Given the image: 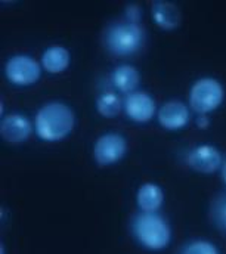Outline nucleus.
I'll return each mask as SVG.
<instances>
[{"instance_id": "nucleus-1", "label": "nucleus", "mask_w": 226, "mask_h": 254, "mask_svg": "<svg viewBox=\"0 0 226 254\" xmlns=\"http://www.w3.org/2000/svg\"><path fill=\"white\" fill-rule=\"evenodd\" d=\"M36 136L48 143L67 139L75 127L74 110L61 101H52L39 108L34 117Z\"/></svg>"}, {"instance_id": "nucleus-2", "label": "nucleus", "mask_w": 226, "mask_h": 254, "mask_svg": "<svg viewBox=\"0 0 226 254\" xmlns=\"http://www.w3.org/2000/svg\"><path fill=\"white\" fill-rule=\"evenodd\" d=\"M132 232L141 247L148 252H163L171 243V226L158 213H138L132 220Z\"/></svg>"}, {"instance_id": "nucleus-3", "label": "nucleus", "mask_w": 226, "mask_h": 254, "mask_svg": "<svg viewBox=\"0 0 226 254\" xmlns=\"http://www.w3.org/2000/svg\"><path fill=\"white\" fill-rule=\"evenodd\" d=\"M225 86L215 77L197 78L189 87L188 105L197 116H210L225 102Z\"/></svg>"}, {"instance_id": "nucleus-4", "label": "nucleus", "mask_w": 226, "mask_h": 254, "mask_svg": "<svg viewBox=\"0 0 226 254\" xmlns=\"http://www.w3.org/2000/svg\"><path fill=\"white\" fill-rule=\"evenodd\" d=\"M105 48L115 57H130L138 54L145 43V31L141 24L120 22L114 24L104 37Z\"/></svg>"}, {"instance_id": "nucleus-5", "label": "nucleus", "mask_w": 226, "mask_h": 254, "mask_svg": "<svg viewBox=\"0 0 226 254\" xmlns=\"http://www.w3.org/2000/svg\"><path fill=\"white\" fill-rule=\"evenodd\" d=\"M42 64L25 54H16L4 64L6 80L18 87H28L36 84L42 77Z\"/></svg>"}, {"instance_id": "nucleus-6", "label": "nucleus", "mask_w": 226, "mask_h": 254, "mask_svg": "<svg viewBox=\"0 0 226 254\" xmlns=\"http://www.w3.org/2000/svg\"><path fill=\"white\" fill-rule=\"evenodd\" d=\"M127 139L117 131H107L101 134L93 143V160L101 167L118 164L127 154Z\"/></svg>"}, {"instance_id": "nucleus-7", "label": "nucleus", "mask_w": 226, "mask_h": 254, "mask_svg": "<svg viewBox=\"0 0 226 254\" xmlns=\"http://www.w3.org/2000/svg\"><path fill=\"white\" fill-rule=\"evenodd\" d=\"M225 157L213 143H200L192 146L186 154V164L200 175H215L221 172Z\"/></svg>"}, {"instance_id": "nucleus-8", "label": "nucleus", "mask_w": 226, "mask_h": 254, "mask_svg": "<svg viewBox=\"0 0 226 254\" xmlns=\"http://www.w3.org/2000/svg\"><path fill=\"white\" fill-rule=\"evenodd\" d=\"M157 102L152 95L144 90H136L126 95L123 113L126 117L136 125H147L157 116Z\"/></svg>"}, {"instance_id": "nucleus-9", "label": "nucleus", "mask_w": 226, "mask_h": 254, "mask_svg": "<svg viewBox=\"0 0 226 254\" xmlns=\"http://www.w3.org/2000/svg\"><path fill=\"white\" fill-rule=\"evenodd\" d=\"M158 125L169 130V131H179L189 125L191 122V108L183 101L170 99L164 102L157 111Z\"/></svg>"}, {"instance_id": "nucleus-10", "label": "nucleus", "mask_w": 226, "mask_h": 254, "mask_svg": "<svg viewBox=\"0 0 226 254\" xmlns=\"http://www.w3.org/2000/svg\"><path fill=\"white\" fill-rule=\"evenodd\" d=\"M34 131V123L30 122L24 114L9 113L1 117L0 122V134L1 139L7 143H24L30 139Z\"/></svg>"}, {"instance_id": "nucleus-11", "label": "nucleus", "mask_w": 226, "mask_h": 254, "mask_svg": "<svg viewBox=\"0 0 226 254\" xmlns=\"http://www.w3.org/2000/svg\"><path fill=\"white\" fill-rule=\"evenodd\" d=\"M151 16L155 25L164 31L176 30L182 21V13L179 7L167 0H154L151 3Z\"/></svg>"}, {"instance_id": "nucleus-12", "label": "nucleus", "mask_w": 226, "mask_h": 254, "mask_svg": "<svg viewBox=\"0 0 226 254\" xmlns=\"http://www.w3.org/2000/svg\"><path fill=\"white\" fill-rule=\"evenodd\" d=\"M136 204L142 213H158L164 204V190L154 182H147L136 192Z\"/></svg>"}, {"instance_id": "nucleus-13", "label": "nucleus", "mask_w": 226, "mask_h": 254, "mask_svg": "<svg viewBox=\"0 0 226 254\" xmlns=\"http://www.w3.org/2000/svg\"><path fill=\"white\" fill-rule=\"evenodd\" d=\"M40 64H42V68L49 74H54V75L62 74L64 71L70 68L71 54L67 48L61 45H52L48 49H45V52L42 54Z\"/></svg>"}, {"instance_id": "nucleus-14", "label": "nucleus", "mask_w": 226, "mask_h": 254, "mask_svg": "<svg viewBox=\"0 0 226 254\" xmlns=\"http://www.w3.org/2000/svg\"><path fill=\"white\" fill-rule=\"evenodd\" d=\"M113 86L121 93L130 95L138 90L141 84V72L136 66L129 64H121L115 66L111 72Z\"/></svg>"}, {"instance_id": "nucleus-15", "label": "nucleus", "mask_w": 226, "mask_h": 254, "mask_svg": "<svg viewBox=\"0 0 226 254\" xmlns=\"http://www.w3.org/2000/svg\"><path fill=\"white\" fill-rule=\"evenodd\" d=\"M124 99L114 92H105L96 99V111L104 119H115L123 111Z\"/></svg>"}, {"instance_id": "nucleus-16", "label": "nucleus", "mask_w": 226, "mask_h": 254, "mask_svg": "<svg viewBox=\"0 0 226 254\" xmlns=\"http://www.w3.org/2000/svg\"><path fill=\"white\" fill-rule=\"evenodd\" d=\"M210 219L219 231L226 232V192L219 193L213 199L210 205Z\"/></svg>"}, {"instance_id": "nucleus-17", "label": "nucleus", "mask_w": 226, "mask_h": 254, "mask_svg": "<svg viewBox=\"0 0 226 254\" xmlns=\"http://www.w3.org/2000/svg\"><path fill=\"white\" fill-rule=\"evenodd\" d=\"M179 254H221V252L215 243L204 238H197L186 243Z\"/></svg>"}, {"instance_id": "nucleus-18", "label": "nucleus", "mask_w": 226, "mask_h": 254, "mask_svg": "<svg viewBox=\"0 0 226 254\" xmlns=\"http://www.w3.org/2000/svg\"><path fill=\"white\" fill-rule=\"evenodd\" d=\"M124 15H126L127 22L139 24L141 19H142V9L138 4H127L126 9H124Z\"/></svg>"}, {"instance_id": "nucleus-19", "label": "nucleus", "mask_w": 226, "mask_h": 254, "mask_svg": "<svg viewBox=\"0 0 226 254\" xmlns=\"http://www.w3.org/2000/svg\"><path fill=\"white\" fill-rule=\"evenodd\" d=\"M195 126H197V128H200V130H207L210 127V116H206V114L197 116Z\"/></svg>"}, {"instance_id": "nucleus-20", "label": "nucleus", "mask_w": 226, "mask_h": 254, "mask_svg": "<svg viewBox=\"0 0 226 254\" xmlns=\"http://www.w3.org/2000/svg\"><path fill=\"white\" fill-rule=\"evenodd\" d=\"M221 178H222L224 184H225V185H226V157H225V160H224L222 169H221Z\"/></svg>"}, {"instance_id": "nucleus-21", "label": "nucleus", "mask_w": 226, "mask_h": 254, "mask_svg": "<svg viewBox=\"0 0 226 254\" xmlns=\"http://www.w3.org/2000/svg\"><path fill=\"white\" fill-rule=\"evenodd\" d=\"M0 254H6L4 253V246H3V244L0 246Z\"/></svg>"}]
</instances>
